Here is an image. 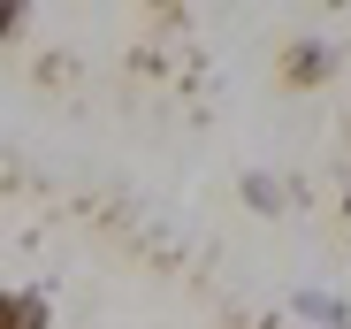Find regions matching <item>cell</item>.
I'll use <instances>...</instances> for the list:
<instances>
[{
	"label": "cell",
	"mask_w": 351,
	"mask_h": 329,
	"mask_svg": "<svg viewBox=\"0 0 351 329\" xmlns=\"http://www.w3.org/2000/svg\"><path fill=\"white\" fill-rule=\"evenodd\" d=\"M8 329H46V306L16 291V299H8Z\"/></svg>",
	"instance_id": "cell-2"
},
{
	"label": "cell",
	"mask_w": 351,
	"mask_h": 329,
	"mask_svg": "<svg viewBox=\"0 0 351 329\" xmlns=\"http://www.w3.org/2000/svg\"><path fill=\"white\" fill-rule=\"evenodd\" d=\"M282 77H290V84H321V77H328V46H290Z\"/></svg>",
	"instance_id": "cell-1"
}]
</instances>
